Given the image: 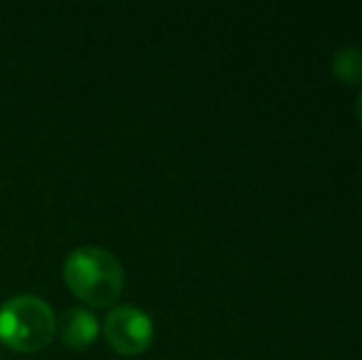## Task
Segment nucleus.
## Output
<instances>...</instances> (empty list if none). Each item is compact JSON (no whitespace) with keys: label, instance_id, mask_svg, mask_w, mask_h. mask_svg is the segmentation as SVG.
Returning a JSON list of instances; mask_svg holds the SVG:
<instances>
[{"label":"nucleus","instance_id":"4","mask_svg":"<svg viewBox=\"0 0 362 360\" xmlns=\"http://www.w3.org/2000/svg\"><path fill=\"white\" fill-rule=\"evenodd\" d=\"M57 331L62 336V341L72 348H84L99 333V318L84 306H72L62 313V318L57 321Z\"/></svg>","mask_w":362,"mask_h":360},{"label":"nucleus","instance_id":"1","mask_svg":"<svg viewBox=\"0 0 362 360\" xmlns=\"http://www.w3.org/2000/svg\"><path fill=\"white\" fill-rule=\"evenodd\" d=\"M64 279L69 289L91 306H106L124 289V267L109 250L84 245L64 260Z\"/></svg>","mask_w":362,"mask_h":360},{"label":"nucleus","instance_id":"6","mask_svg":"<svg viewBox=\"0 0 362 360\" xmlns=\"http://www.w3.org/2000/svg\"><path fill=\"white\" fill-rule=\"evenodd\" d=\"M355 114H358V121H360V126H362V91L358 94V101H355Z\"/></svg>","mask_w":362,"mask_h":360},{"label":"nucleus","instance_id":"5","mask_svg":"<svg viewBox=\"0 0 362 360\" xmlns=\"http://www.w3.org/2000/svg\"><path fill=\"white\" fill-rule=\"evenodd\" d=\"M335 79L343 84H360L362 82V50L360 47H340L330 59Z\"/></svg>","mask_w":362,"mask_h":360},{"label":"nucleus","instance_id":"3","mask_svg":"<svg viewBox=\"0 0 362 360\" xmlns=\"http://www.w3.org/2000/svg\"><path fill=\"white\" fill-rule=\"evenodd\" d=\"M104 336L124 356H139L153 341V321L139 306H116L104 318Z\"/></svg>","mask_w":362,"mask_h":360},{"label":"nucleus","instance_id":"2","mask_svg":"<svg viewBox=\"0 0 362 360\" xmlns=\"http://www.w3.org/2000/svg\"><path fill=\"white\" fill-rule=\"evenodd\" d=\"M57 333V316L45 298L18 294L0 306V341L23 353H35Z\"/></svg>","mask_w":362,"mask_h":360}]
</instances>
